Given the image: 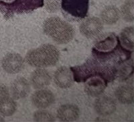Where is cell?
Listing matches in <instances>:
<instances>
[{
    "mask_svg": "<svg viewBox=\"0 0 134 122\" xmlns=\"http://www.w3.org/2000/svg\"><path fill=\"white\" fill-rule=\"evenodd\" d=\"M54 81L58 88L61 89L70 88L74 83L73 75L71 69L65 66L57 69L54 75Z\"/></svg>",
    "mask_w": 134,
    "mask_h": 122,
    "instance_id": "obj_12",
    "label": "cell"
},
{
    "mask_svg": "<svg viewBox=\"0 0 134 122\" xmlns=\"http://www.w3.org/2000/svg\"><path fill=\"white\" fill-rule=\"evenodd\" d=\"M33 119L34 121L38 122L55 121V118L52 113L42 109L34 112L33 115Z\"/></svg>",
    "mask_w": 134,
    "mask_h": 122,
    "instance_id": "obj_21",
    "label": "cell"
},
{
    "mask_svg": "<svg viewBox=\"0 0 134 122\" xmlns=\"http://www.w3.org/2000/svg\"><path fill=\"white\" fill-rule=\"evenodd\" d=\"M44 33L58 44H66L75 37V29L69 23L58 17L46 19L43 23Z\"/></svg>",
    "mask_w": 134,
    "mask_h": 122,
    "instance_id": "obj_2",
    "label": "cell"
},
{
    "mask_svg": "<svg viewBox=\"0 0 134 122\" xmlns=\"http://www.w3.org/2000/svg\"><path fill=\"white\" fill-rule=\"evenodd\" d=\"M52 81L50 73L43 68H38L32 73L30 83L34 89H43L49 86Z\"/></svg>",
    "mask_w": 134,
    "mask_h": 122,
    "instance_id": "obj_14",
    "label": "cell"
},
{
    "mask_svg": "<svg viewBox=\"0 0 134 122\" xmlns=\"http://www.w3.org/2000/svg\"><path fill=\"white\" fill-rule=\"evenodd\" d=\"M81 115L80 109L75 104H64L57 109V115L60 121L72 122L78 120Z\"/></svg>",
    "mask_w": 134,
    "mask_h": 122,
    "instance_id": "obj_13",
    "label": "cell"
},
{
    "mask_svg": "<svg viewBox=\"0 0 134 122\" xmlns=\"http://www.w3.org/2000/svg\"><path fill=\"white\" fill-rule=\"evenodd\" d=\"M94 109L99 115L105 117L111 115L115 112L117 104L111 97L100 95L94 101Z\"/></svg>",
    "mask_w": 134,
    "mask_h": 122,
    "instance_id": "obj_11",
    "label": "cell"
},
{
    "mask_svg": "<svg viewBox=\"0 0 134 122\" xmlns=\"http://www.w3.org/2000/svg\"><path fill=\"white\" fill-rule=\"evenodd\" d=\"M119 45V38L115 33H105L96 39L93 47V54L100 62H107L115 56Z\"/></svg>",
    "mask_w": 134,
    "mask_h": 122,
    "instance_id": "obj_4",
    "label": "cell"
},
{
    "mask_svg": "<svg viewBox=\"0 0 134 122\" xmlns=\"http://www.w3.org/2000/svg\"><path fill=\"white\" fill-rule=\"evenodd\" d=\"M119 44L126 51H133V27L129 26L123 29L119 35Z\"/></svg>",
    "mask_w": 134,
    "mask_h": 122,
    "instance_id": "obj_18",
    "label": "cell"
},
{
    "mask_svg": "<svg viewBox=\"0 0 134 122\" xmlns=\"http://www.w3.org/2000/svg\"><path fill=\"white\" fill-rule=\"evenodd\" d=\"M133 88L130 86H119L115 92L117 100L125 105H130L133 103Z\"/></svg>",
    "mask_w": 134,
    "mask_h": 122,
    "instance_id": "obj_17",
    "label": "cell"
},
{
    "mask_svg": "<svg viewBox=\"0 0 134 122\" xmlns=\"http://www.w3.org/2000/svg\"><path fill=\"white\" fill-rule=\"evenodd\" d=\"M107 86V81L103 77H91L85 81V92L87 95L97 97L103 94Z\"/></svg>",
    "mask_w": 134,
    "mask_h": 122,
    "instance_id": "obj_10",
    "label": "cell"
},
{
    "mask_svg": "<svg viewBox=\"0 0 134 122\" xmlns=\"http://www.w3.org/2000/svg\"><path fill=\"white\" fill-rule=\"evenodd\" d=\"M60 59V52L51 44H44L30 50L26 56V62L30 65L37 68L54 66Z\"/></svg>",
    "mask_w": 134,
    "mask_h": 122,
    "instance_id": "obj_3",
    "label": "cell"
},
{
    "mask_svg": "<svg viewBox=\"0 0 134 122\" xmlns=\"http://www.w3.org/2000/svg\"><path fill=\"white\" fill-rule=\"evenodd\" d=\"M60 7L66 18L72 21H79L87 15L89 0H61Z\"/></svg>",
    "mask_w": 134,
    "mask_h": 122,
    "instance_id": "obj_5",
    "label": "cell"
},
{
    "mask_svg": "<svg viewBox=\"0 0 134 122\" xmlns=\"http://www.w3.org/2000/svg\"><path fill=\"white\" fill-rule=\"evenodd\" d=\"M73 78L76 82H85L87 79L99 76L107 82L113 81L117 76L115 68L109 64L104 65L97 59H89L82 65L70 68Z\"/></svg>",
    "mask_w": 134,
    "mask_h": 122,
    "instance_id": "obj_1",
    "label": "cell"
},
{
    "mask_svg": "<svg viewBox=\"0 0 134 122\" xmlns=\"http://www.w3.org/2000/svg\"><path fill=\"white\" fill-rule=\"evenodd\" d=\"M31 101L34 106L38 109H46L54 103L55 97L49 89H39L36 91L31 97Z\"/></svg>",
    "mask_w": 134,
    "mask_h": 122,
    "instance_id": "obj_9",
    "label": "cell"
},
{
    "mask_svg": "<svg viewBox=\"0 0 134 122\" xmlns=\"http://www.w3.org/2000/svg\"><path fill=\"white\" fill-rule=\"evenodd\" d=\"M103 29V23L96 17L84 19L81 23L79 30L81 34L87 38H93L99 35Z\"/></svg>",
    "mask_w": 134,
    "mask_h": 122,
    "instance_id": "obj_7",
    "label": "cell"
},
{
    "mask_svg": "<svg viewBox=\"0 0 134 122\" xmlns=\"http://www.w3.org/2000/svg\"><path fill=\"white\" fill-rule=\"evenodd\" d=\"M17 109V103L14 99L10 97L0 101V115L9 117L15 113Z\"/></svg>",
    "mask_w": 134,
    "mask_h": 122,
    "instance_id": "obj_19",
    "label": "cell"
},
{
    "mask_svg": "<svg viewBox=\"0 0 134 122\" xmlns=\"http://www.w3.org/2000/svg\"><path fill=\"white\" fill-rule=\"evenodd\" d=\"M134 2L133 0H127L121 7L120 15L127 22H133L134 20Z\"/></svg>",
    "mask_w": 134,
    "mask_h": 122,
    "instance_id": "obj_20",
    "label": "cell"
},
{
    "mask_svg": "<svg viewBox=\"0 0 134 122\" xmlns=\"http://www.w3.org/2000/svg\"><path fill=\"white\" fill-rule=\"evenodd\" d=\"M44 6V0H14L7 15L6 19H9L14 14L30 13Z\"/></svg>",
    "mask_w": 134,
    "mask_h": 122,
    "instance_id": "obj_6",
    "label": "cell"
},
{
    "mask_svg": "<svg viewBox=\"0 0 134 122\" xmlns=\"http://www.w3.org/2000/svg\"><path fill=\"white\" fill-rule=\"evenodd\" d=\"M133 73V62L131 61L130 63H127L124 67L121 68L119 71V77L123 80H125L128 77H130V74Z\"/></svg>",
    "mask_w": 134,
    "mask_h": 122,
    "instance_id": "obj_23",
    "label": "cell"
},
{
    "mask_svg": "<svg viewBox=\"0 0 134 122\" xmlns=\"http://www.w3.org/2000/svg\"><path fill=\"white\" fill-rule=\"evenodd\" d=\"M61 0H44V6L49 13H56L60 9Z\"/></svg>",
    "mask_w": 134,
    "mask_h": 122,
    "instance_id": "obj_22",
    "label": "cell"
},
{
    "mask_svg": "<svg viewBox=\"0 0 134 122\" xmlns=\"http://www.w3.org/2000/svg\"><path fill=\"white\" fill-rule=\"evenodd\" d=\"M119 9L115 5H108L100 13V20L107 25H114L120 18Z\"/></svg>",
    "mask_w": 134,
    "mask_h": 122,
    "instance_id": "obj_16",
    "label": "cell"
},
{
    "mask_svg": "<svg viewBox=\"0 0 134 122\" xmlns=\"http://www.w3.org/2000/svg\"><path fill=\"white\" fill-rule=\"evenodd\" d=\"M0 121H4V118H2V115L0 116Z\"/></svg>",
    "mask_w": 134,
    "mask_h": 122,
    "instance_id": "obj_25",
    "label": "cell"
},
{
    "mask_svg": "<svg viewBox=\"0 0 134 122\" xmlns=\"http://www.w3.org/2000/svg\"><path fill=\"white\" fill-rule=\"evenodd\" d=\"M2 66L8 74H16L23 69L24 60L19 53H8L2 59Z\"/></svg>",
    "mask_w": 134,
    "mask_h": 122,
    "instance_id": "obj_8",
    "label": "cell"
},
{
    "mask_svg": "<svg viewBox=\"0 0 134 122\" xmlns=\"http://www.w3.org/2000/svg\"><path fill=\"white\" fill-rule=\"evenodd\" d=\"M30 92V86L27 80L23 77L15 79L11 87V93L14 100L26 97Z\"/></svg>",
    "mask_w": 134,
    "mask_h": 122,
    "instance_id": "obj_15",
    "label": "cell"
},
{
    "mask_svg": "<svg viewBox=\"0 0 134 122\" xmlns=\"http://www.w3.org/2000/svg\"><path fill=\"white\" fill-rule=\"evenodd\" d=\"M9 97V92L7 86L0 83V101L5 100Z\"/></svg>",
    "mask_w": 134,
    "mask_h": 122,
    "instance_id": "obj_24",
    "label": "cell"
}]
</instances>
